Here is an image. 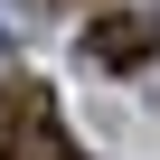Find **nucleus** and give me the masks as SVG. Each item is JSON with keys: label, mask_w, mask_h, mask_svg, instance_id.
Wrapping results in <instances>:
<instances>
[{"label": "nucleus", "mask_w": 160, "mask_h": 160, "mask_svg": "<svg viewBox=\"0 0 160 160\" xmlns=\"http://www.w3.org/2000/svg\"><path fill=\"white\" fill-rule=\"evenodd\" d=\"M151 47H160V38H151V19H122V10L85 28V66H104V75H132V66H151Z\"/></svg>", "instance_id": "obj_1"}, {"label": "nucleus", "mask_w": 160, "mask_h": 160, "mask_svg": "<svg viewBox=\"0 0 160 160\" xmlns=\"http://www.w3.org/2000/svg\"><path fill=\"white\" fill-rule=\"evenodd\" d=\"M10 160H75V141H66V122H57V104H47L38 85H19V132H10Z\"/></svg>", "instance_id": "obj_2"}, {"label": "nucleus", "mask_w": 160, "mask_h": 160, "mask_svg": "<svg viewBox=\"0 0 160 160\" xmlns=\"http://www.w3.org/2000/svg\"><path fill=\"white\" fill-rule=\"evenodd\" d=\"M10 132H19V85H0V160H10Z\"/></svg>", "instance_id": "obj_3"}]
</instances>
